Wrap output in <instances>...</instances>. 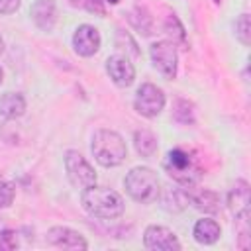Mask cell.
Returning a JSON list of instances; mask_svg holds the SVG:
<instances>
[{
	"label": "cell",
	"instance_id": "d4e9b609",
	"mask_svg": "<svg viewBox=\"0 0 251 251\" xmlns=\"http://www.w3.org/2000/svg\"><path fill=\"white\" fill-rule=\"evenodd\" d=\"M22 0H0V14H14L20 8Z\"/></svg>",
	"mask_w": 251,
	"mask_h": 251
},
{
	"label": "cell",
	"instance_id": "ac0fdd59",
	"mask_svg": "<svg viewBox=\"0 0 251 251\" xmlns=\"http://www.w3.org/2000/svg\"><path fill=\"white\" fill-rule=\"evenodd\" d=\"M133 145L141 157H153L157 153V137L149 129H137L133 133Z\"/></svg>",
	"mask_w": 251,
	"mask_h": 251
},
{
	"label": "cell",
	"instance_id": "2e32d148",
	"mask_svg": "<svg viewBox=\"0 0 251 251\" xmlns=\"http://www.w3.org/2000/svg\"><path fill=\"white\" fill-rule=\"evenodd\" d=\"M192 235L194 239L200 243V245H212L220 239L222 235V227L216 220L212 218H202L194 224V229H192Z\"/></svg>",
	"mask_w": 251,
	"mask_h": 251
},
{
	"label": "cell",
	"instance_id": "8fae6325",
	"mask_svg": "<svg viewBox=\"0 0 251 251\" xmlns=\"http://www.w3.org/2000/svg\"><path fill=\"white\" fill-rule=\"evenodd\" d=\"M100 43H102L100 31L90 24L78 25L73 33V47L80 57H92L94 53H98Z\"/></svg>",
	"mask_w": 251,
	"mask_h": 251
},
{
	"label": "cell",
	"instance_id": "7402d4cb",
	"mask_svg": "<svg viewBox=\"0 0 251 251\" xmlns=\"http://www.w3.org/2000/svg\"><path fill=\"white\" fill-rule=\"evenodd\" d=\"M175 120L180 124H192L194 122V112L192 104L188 100H176V110H175Z\"/></svg>",
	"mask_w": 251,
	"mask_h": 251
},
{
	"label": "cell",
	"instance_id": "83f0119b",
	"mask_svg": "<svg viewBox=\"0 0 251 251\" xmlns=\"http://www.w3.org/2000/svg\"><path fill=\"white\" fill-rule=\"evenodd\" d=\"M104 2H110V4H118L120 0H104Z\"/></svg>",
	"mask_w": 251,
	"mask_h": 251
},
{
	"label": "cell",
	"instance_id": "4fadbf2b",
	"mask_svg": "<svg viewBox=\"0 0 251 251\" xmlns=\"http://www.w3.org/2000/svg\"><path fill=\"white\" fill-rule=\"evenodd\" d=\"M159 202H161V208L167 210V212H182L188 204H190V198H188V186H167L163 190H159Z\"/></svg>",
	"mask_w": 251,
	"mask_h": 251
},
{
	"label": "cell",
	"instance_id": "cb8c5ba5",
	"mask_svg": "<svg viewBox=\"0 0 251 251\" xmlns=\"http://www.w3.org/2000/svg\"><path fill=\"white\" fill-rule=\"evenodd\" d=\"M18 233L12 231V229H4L0 231V249H6V251H12L18 247Z\"/></svg>",
	"mask_w": 251,
	"mask_h": 251
},
{
	"label": "cell",
	"instance_id": "5b68a950",
	"mask_svg": "<svg viewBox=\"0 0 251 251\" xmlns=\"http://www.w3.org/2000/svg\"><path fill=\"white\" fill-rule=\"evenodd\" d=\"M65 171H67V176H69L71 184L80 188V190L96 184V171H94V167L86 161V157H82L75 149L65 151Z\"/></svg>",
	"mask_w": 251,
	"mask_h": 251
},
{
	"label": "cell",
	"instance_id": "d6986e66",
	"mask_svg": "<svg viewBox=\"0 0 251 251\" xmlns=\"http://www.w3.org/2000/svg\"><path fill=\"white\" fill-rule=\"evenodd\" d=\"M165 33L171 37V43L186 47V33H184V27H182V24L178 22V18H176L175 14L167 16V20H165Z\"/></svg>",
	"mask_w": 251,
	"mask_h": 251
},
{
	"label": "cell",
	"instance_id": "7c38bea8",
	"mask_svg": "<svg viewBox=\"0 0 251 251\" xmlns=\"http://www.w3.org/2000/svg\"><path fill=\"white\" fill-rule=\"evenodd\" d=\"M249 206H251L249 182L239 178L227 192V208L235 218H241V216H249Z\"/></svg>",
	"mask_w": 251,
	"mask_h": 251
},
{
	"label": "cell",
	"instance_id": "484cf974",
	"mask_svg": "<svg viewBox=\"0 0 251 251\" xmlns=\"http://www.w3.org/2000/svg\"><path fill=\"white\" fill-rule=\"evenodd\" d=\"M4 53V39H2V35H0V55Z\"/></svg>",
	"mask_w": 251,
	"mask_h": 251
},
{
	"label": "cell",
	"instance_id": "ba28073f",
	"mask_svg": "<svg viewBox=\"0 0 251 251\" xmlns=\"http://www.w3.org/2000/svg\"><path fill=\"white\" fill-rule=\"evenodd\" d=\"M143 245L151 251H178L180 241L173 229L165 226H149L143 231Z\"/></svg>",
	"mask_w": 251,
	"mask_h": 251
},
{
	"label": "cell",
	"instance_id": "8992f818",
	"mask_svg": "<svg viewBox=\"0 0 251 251\" xmlns=\"http://www.w3.org/2000/svg\"><path fill=\"white\" fill-rule=\"evenodd\" d=\"M165 92L157 86V84H151V82H143L137 92H135V98H133V108L139 116L143 118H155L163 112L165 108Z\"/></svg>",
	"mask_w": 251,
	"mask_h": 251
},
{
	"label": "cell",
	"instance_id": "e0dca14e",
	"mask_svg": "<svg viewBox=\"0 0 251 251\" xmlns=\"http://www.w3.org/2000/svg\"><path fill=\"white\" fill-rule=\"evenodd\" d=\"M25 112V98L20 92L0 94V116L6 120H16Z\"/></svg>",
	"mask_w": 251,
	"mask_h": 251
},
{
	"label": "cell",
	"instance_id": "7a4b0ae2",
	"mask_svg": "<svg viewBox=\"0 0 251 251\" xmlns=\"http://www.w3.org/2000/svg\"><path fill=\"white\" fill-rule=\"evenodd\" d=\"M90 151L94 155V159L102 165V167H118L126 161L127 157V147L124 137L114 131V129H98L92 135V143H90Z\"/></svg>",
	"mask_w": 251,
	"mask_h": 251
},
{
	"label": "cell",
	"instance_id": "ffe728a7",
	"mask_svg": "<svg viewBox=\"0 0 251 251\" xmlns=\"http://www.w3.org/2000/svg\"><path fill=\"white\" fill-rule=\"evenodd\" d=\"M235 37L241 41V45H245V47L251 45V20H249V14H241L235 20Z\"/></svg>",
	"mask_w": 251,
	"mask_h": 251
},
{
	"label": "cell",
	"instance_id": "5bb4252c",
	"mask_svg": "<svg viewBox=\"0 0 251 251\" xmlns=\"http://www.w3.org/2000/svg\"><path fill=\"white\" fill-rule=\"evenodd\" d=\"M31 20L41 31H51L57 22V6L55 0H35L31 4Z\"/></svg>",
	"mask_w": 251,
	"mask_h": 251
},
{
	"label": "cell",
	"instance_id": "44dd1931",
	"mask_svg": "<svg viewBox=\"0 0 251 251\" xmlns=\"http://www.w3.org/2000/svg\"><path fill=\"white\" fill-rule=\"evenodd\" d=\"M129 22L133 24L135 29H139V33H143V35H149L151 33V16L147 14V10L143 12V18H139V6L133 8L129 12Z\"/></svg>",
	"mask_w": 251,
	"mask_h": 251
},
{
	"label": "cell",
	"instance_id": "9a60e30c",
	"mask_svg": "<svg viewBox=\"0 0 251 251\" xmlns=\"http://www.w3.org/2000/svg\"><path fill=\"white\" fill-rule=\"evenodd\" d=\"M188 198L190 204L204 214H214L220 210V196L210 188H198L196 184L188 186Z\"/></svg>",
	"mask_w": 251,
	"mask_h": 251
},
{
	"label": "cell",
	"instance_id": "6da1fadb",
	"mask_svg": "<svg viewBox=\"0 0 251 251\" xmlns=\"http://www.w3.org/2000/svg\"><path fill=\"white\" fill-rule=\"evenodd\" d=\"M80 204L90 216L100 218V220H116L126 210L124 198L116 190L106 188V186H96V184L82 190Z\"/></svg>",
	"mask_w": 251,
	"mask_h": 251
},
{
	"label": "cell",
	"instance_id": "9c48e42d",
	"mask_svg": "<svg viewBox=\"0 0 251 251\" xmlns=\"http://www.w3.org/2000/svg\"><path fill=\"white\" fill-rule=\"evenodd\" d=\"M47 243L59 249H73V251H82L88 247L86 239L82 237V233H78L73 227L67 226H53L47 231Z\"/></svg>",
	"mask_w": 251,
	"mask_h": 251
},
{
	"label": "cell",
	"instance_id": "3957f363",
	"mask_svg": "<svg viewBox=\"0 0 251 251\" xmlns=\"http://www.w3.org/2000/svg\"><path fill=\"white\" fill-rule=\"evenodd\" d=\"M163 169L167 171V175L182 186H194L198 184L200 176H202V167L198 163V159L186 151V149H171L163 161Z\"/></svg>",
	"mask_w": 251,
	"mask_h": 251
},
{
	"label": "cell",
	"instance_id": "603a6c76",
	"mask_svg": "<svg viewBox=\"0 0 251 251\" xmlns=\"http://www.w3.org/2000/svg\"><path fill=\"white\" fill-rule=\"evenodd\" d=\"M14 196H16V188H14V184L8 182V180H0V208H8V206H12Z\"/></svg>",
	"mask_w": 251,
	"mask_h": 251
},
{
	"label": "cell",
	"instance_id": "277c9868",
	"mask_svg": "<svg viewBox=\"0 0 251 251\" xmlns=\"http://www.w3.org/2000/svg\"><path fill=\"white\" fill-rule=\"evenodd\" d=\"M126 192L139 204H151L157 200L161 184L159 176L149 167H133L124 178Z\"/></svg>",
	"mask_w": 251,
	"mask_h": 251
},
{
	"label": "cell",
	"instance_id": "30bf717a",
	"mask_svg": "<svg viewBox=\"0 0 251 251\" xmlns=\"http://www.w3.org/2000/svg\"><path fill=\"white\" fill-rule=\"evenodd\" d=\"M106 73L120 88H127L135 80V67L126 55H112L106 61Z\"/></svg>",
	"mask_w": 251,
	"mask_h": 251
},
{
	"label": "cell",
	"instance_id": "52a82bcc",
	"mask_svg": "<svg viewBox=\"0 0 251 251\" xmlns=\"http://www.w3.org/2000/svg\"><path fill=\"white\" fill-rule=\"evenodd\" d=\"M149 55H151V63L153 67L165 76V78H175L176 76V67H178V53H176V45L161 39L151 43L149 47Z\"/></svg>",
	"mask_w": 251,
	"mask_h": 251
},
{
	"label": "cell",
	"instance_id": "4316f807",
	"mask_svg": "<svg viewBox=\"0 0 251 251\" xmlns=\"http://www.w3.org/2000/svg\"><path fill=\"white\" fill-rule=\"evenodd\" d=\"M2 80H4V71H2V67H0V84H2Z\"/></svg>",
	"mask_w": 251,
	"mask_h": 251
}]
</instances>
